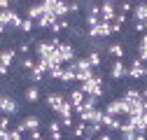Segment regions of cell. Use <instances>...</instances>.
Masks as SVG:
<instances>
[{
    "instance_id": "6da1fadb",
    "label": "cell",
    "mask_w": 147,
    "mask_h": 140,
    "mask_svg": "<svg viewBox=\"0 0 147 140\" xmlns=\"http://www.w3.org/2000/svg\"><path fill=\"white\" fill-rule=\"evenodd\" d=\"M82 94L84 96H94V98H100L103 96V77L98 73H94V77H89L86 82H82Z\"/></svg>"
},
{
    "instance_id": "7a4b0ae2",
    "label": "cell",
    "mask_w": 147,
    "mask_h": 140,
    "mask_svg": "<svg viewBox=\"0 0 147 140\" xmlns=\"http://www.w3.org/2000/svg\"><path fill=\"white\" fill-rule=\"evenodd\" d=\"M70 68L75 70V79H77V82H86L89 77H94V68L89 65L86 59H75V61H70Z\"/></svg>"
},
{
    "instance_id": "3957f363",
    "label": "cell",
    "mask_w": 147,
    "mask_h": 140,
    "mask_svg": "<svg viewBox=\"0 0 147 140\" xmlns=\"http://www.w3.org/2000/svg\"><path fill=\"white\" fill-rule=\"evenodd\" d=\"M105 112L112 114V117H119V114H128V103L124 98H112L107 105H105Z\"/></svg>"
},
{
    "instance_id": "277c9868",
    "label": "cell",
    "mask_w": 147,
    "mask_h": 140,
    "mask_svg": "<svg viewBox=\"0 0 147 140\" xmlns=\"http://www.w3.org/2000/svg\"><path fill=\"white\" fill-rule=\"evenodd\" d=\"M14 112H19V103H16L12 96L7 94H0V114H14Z\"/></svg>"
},
{
    "instance_id": "5b68a950",
    "label": "cell",
    "mask_w": 147,
    "mask_h": 140,
    "mask_svg": "<svg viewBox=\"0 0 147 140\" xmlns=\"http://www.w3.org/2000/svg\"><path fill=\"white\" fill-rule=\"evenodd\" d=\"M35 54H38V61H49L51 54H54V44L47 42V40H40L38 44H35ZM51 65V63H49Z\"/></svg>"
},
{
    "instance_id": "8992f818",
    "label": "cell",
    "mask_w": 147,
    "mask_h": 140,
    "mask_svg": "<svg viewBox=\"0 0 147 140\" xmlns=\"http://www.w3.org/2000/svg\"><path fill=\"white\" fill-rule=\"evenodd\" d=\"M89 35L91 38H107V35H112V24L110 21H98L96 26L89 28Z\"/></svg>"
},
{
    "instance_id": "52a82bcc",
    "label": "cell",
    "mask_w": 147,
    "mask_h": 140,
    "mask_svg": "<svg viewBox=\"0 0 147 140\" xmlns=\"http://www.w3.org/2000/svg\"><path fill=\"white\" fill-rule=\"evenodd\" d=\"M56 49V54L61 59V63H70V61H75V49H72L70 42H61L59 47H54Z\"/></svg>"
},
{
    "instance_id": "ba28073f",
    "label": "cell",
    "mask_w": 147,
    "mask_h": 140,
    "mask_svg": "<svg viewBox=\"0 0 147 140\" xmlns=\"http://www.w3.org/2000/svg\"><path fill=\"white\" fill-rule=\"evenodd\" d=\"M0 21H3L5 26H14V28H19L21 16H19V12H14V9L9 7V9H0Z\"/></svg>"
},
{
    "instance_id": "9c48e42d",
    "label": "cell",
    "mask_w": 147,
    "mask_h": 140,
    "mask_svg": "<svg viewBox=\"0 0 147 140\" xmlns=\"http://www.w3.org/2000/svg\"><path fill=\"white\" fill-rule=\"evenodd\" d=\"M126 77H133V79H142V77H147V65H145L140 59H136L131 65H128Z\"/></svg>"
},
{
    "instance_id": "30bf717a",
    "label": "cell",
    "mask_w": 147,
    "mask_h": 140,
    "mask_svg": "<svg viewBox=\"0 0 147 140\" xmlns=\"http://www.w3.org/2000/svg\"><path fill=\"white\" fill-rule=\"evenodd\" d=\"M16 131L19 133H30V131H40V119L38 117H26L24 121H19V124H16Z\"/></svg>"
},
{
    "instance_id": "8fae6325",
    "label": "cell",
    "mask_w": 147,
    "mask_h": 140,
    "mask_svg": "<svg viewBox=\"0 0 147 140\" xmlns=\"http://www.w3.org/2000/svg\"><path fill=\"white\" fill-rule=\"evenodd\" d=\"M115 16H117V7H115V3H112V0H105V3L100 5V21H110V24H112Z\"/></svg>"
},
{
    "instance_id": "7c38bea8",
    "label": "cell",
    "mask_w": 147,
    "mask_h": 140,
    "mask_svg": "<svg viewBox=\"0 0 147 140\" xmlns=\"http://www.w3.org/2000/svg\"><path fill=\"white\" fill-rule=\"evenodd\" d=\"M126 73H128V65L124 61H115L112 65H110V77L112 79H124Z\"/></svg>"
},
{
    "instance_id": "4fadbf2b",
    "label": "cell",
    "mask_w": 147,
    "mask_h": 140,
    "mask_svg": "<svg viewBox=\"0 0 147 140\" xmlns=\"http://www.w3.org/2000/svg\"><path fill=\"white\" fill-rule=\"evenodd\" d=\"M100 126H107V129H121V119L119 117H112V114H107L103 110V117H100Z\"/></svg>"
},
{
    "instance_id": "5bb4252c",
    "label": "cell",
    "mask_w": 147,
    "mask_h": 140,
    "mask_svg": "<svg viewBox=\"0 0 147 140\" xmlns=\"http://www.w3.org/2000/svg\"><path fill=\"white\" fill-rule=\"evenodd\" d=\"M63 100H65V98H63L61 94H49V96H47V105H49V110H54V112L61 110Z\"/></svg>"
},
{
    "instance_id": "9a60e30c",
    "label": "cell",
    "mask_w": 147,
    "mask_h": 140,
    "mask_svg": "<svg viewBox=\"0 0 147 140\" xmlns=\"http://www.w3.org/2000/svg\"><path fill=\"white\" fill-rule=\"evenodd\" d=\"M42 14H45V7H42V3H35V5H30V7L26 9V16H28V19H33V21H38Z\"/></svg>"
},
{
    "instance_id": "2e32d148",
    "label": "cell",
    "mask_w": 147,
    "mask_h": 140,
    "mask_svg": "<svg viewBox=\"0 0 147 140\" xmlns=\"http://www.w3.org/2000/svg\"><path fill=\"white\" fill-rule=\"evenodd\" d=\"M61 121H56L54 119L51 124H49V140H63V133H61Z\"/></svg>"
},
{
    "instance_id": "e0dca14e",
    "label": "cell",
    "mask_w": 147,
    "mask_h": 140,
    "mask_svg": "<svg viewBox=\"0 0 147 140\" xmlns=\"http://www.w3.org/2000/svg\"><path fill=\"white\" fill-rule=\"evenodd\" d=\"M133 19L136 21H147V3H138L133 7Z\"/></svg>"
},
{
    "instance_id": "ac0fdd59",
    "label": "cell",
    "mask_w": 147,
    "mask_h": 140,
    "mask_svg": "<svg viewBox=\"0 0 147 140\" xmlns=\"http://www.w3.org/2000/svg\"><path fill=\"white\" fill-rule=\"evenodd\" d=\"M14 56H16V51H14V49H3V51H0V65H3V68L12 65Z\"/></svg>"
},
{
    "instance_id": "d6986e66",
    "label": "cell",
    "mask_w": 147,
    "mask_h": 140,
    "mask_svg": "<svg viewBox=\"0 0 147 140\" xmlns=\"http://www.w3.org/2000/svg\"><path fill=\"white\" fill-rule=\"evenodd\" d=\"M107 54H110V56H115L117 61H121V59H124V44H119V42L107 44Z\"/></svg>"
},
{
    "instance_id": "ffe728a7",
    "label": "cell",
    "mask_w": 147,
    "mask_h": 140,
    "mask_svg": "<svg viewBox=\"0 0 147 140\" xmlns=\"http://www.w3.org/2000/svg\"><path fill=\"white\" fill-rule=\"evenodd\" d=\"M54 24H56V16L49 14V12H45L40 19H38V28H51Z\"/></svg>"
},
{
    "instance_id": "44dd1931",
    "label": "cell",
    "mask_w": 147,
    "mask_h": 140,
    "mask_svg": "<svg viewBox=\"0 0 147 140\" xmlns=\"http://www.w3.org/2000/svg\"><path fill=\"white\" fill-rule=\"evenodd\" d=\"M86 61H89L91 68L96 70V68L103 63V56H100V51H98V49H91V51H89V56H86Z\"/></svg>"
},
{
    "instance_id": "7402d4cb",
    "label": "cell",
    "mask_w": 147,
    "mask_h": 140,
    "mask_svg": "<svg viewBox=\"0 0 147 140\" xmlns=\"http://www.w3.org/2000/svg\"><path fill=\"white\" fill-rule=\"evenodd\" d=\"M59 82H63V84H70V82H75V70H72L70 65H63V70H61V77H59Z\"/></svg>"
},
{
    "instance_id": "603a6c76",
    "label": "cell",
    "mask_w": 147,
    "mask_h": 140,
    "mask_svg": "<svg viewBox=\"0 0 147 140\" xmlns=\"http://www.w3.org/2000/svg\"><path fill=\"white\" fill-rule=\"evenodd\" d=\"M84 98H86V96L82 94V89H72V91H70V98H68V100L72 103V108H80V105L84 103Z\"/></svg>"
},
{
    "instance_id": "cb8c5ba5",
    "label": "cell",
    "mask_w": 147,
    "mask_h": 140,
    "mask_svg": "<svg viewBox=\"0 0 147 140\" xmlns=\"http://www.w3.org/2000/svg\"><path fill=\"white\" fill-rule=\"evenodd\" d=\"M38 98H40V86L38 84H30L26 89V100L28 103H38Z\"/></svg>"
},
{
    "instance_id": "d4e9b609",
    "label": "cell",
    "mask_w": 147,
    "mask_h": 140,
    "mask_svg": "<svg viewBox=\"0 0 147 140\" xmlns=\"http://www.w3.org/2000/svg\"><path fill=\"white\" fill-rule=\"evenodd\" d=\"M121 140H136L138 138V131L136 129H131V126H128V124H121Z\"/></svg>"
},
{
    "instance_id": "484cf974",
    "label": "cell",
    "mask_w": 147,
    "mask_h": 140,
    "mask_svg": "<svg viewBox=\"0 0 147 140\" xmlns=\"http://www.w3.org/2000/svg\"><path fill=\"white\" fill-rule=\"evenodd\" d=\"M138 59L142 63H147V33L140 38V44H138Z\"/></svg>"
},
{
    "instance_id": "4316f807",
    "label": "cell",
    "mask_w": 147,
    "mask_h": 140,
    "mask_svg": "<svg viewBox=\"0 0 147 140\" xmlns=\"http://www.w3.org/2000/svg\"><path fill=\"white\" fill-rule=\"evenodd\" d=\"M65 14H68V3H65V0H56V7H54V16H56V19H63Z\"/></svg>"
},
{
    "instance_id": "83f0119b",
    "label": "cell",
    "mask_w": 147,
    "mask_h": 140,
    "mask_svg": "<svg viewBox=\"0 0 147 140\" xmlns=\"http://www.w3.org/2000/svg\"><path fill=\"white\" fill-rule=\"evenodd\" d=\"M124 100H126V103H138V100H142V94H140L138 89H128V91L124 94Z\"/></svg>"
},
{
    "instance_id": "f1b7e54d",
    "label": "cell",
    "mask_w": 147,
    "mask_h": 140,
    "mask_svg": "<svg viewBox=\"0 0 147 140\" xmlns=\"http://www.w3.org/2000/svg\"><path fill=\"white\" fill-rule=\"evenodd\" d=\"M70 131H72V138H84V135H86V124H84V121H80V124L72 126Z\"/></svg>"
},
{
    "instance_id": "f546056e",
    "label": "cell",
    "mask_w": 147,
    "mask_h": 140,
    "mask_svg": "<svg viewBox=\"0 0 147 140\" xmlns=\"http://www.w3.org/2000/svg\"><path fill=\"white\" fill-rule=\"evenodd\" d=\"M33 28H35V21H33V19H28V16L21 19V24H19V30H21V33H30Z\"/></svg>"
},
{
    "instance_id": "4dcf8cb0",
    "label": "cell",
    "mask_w": 147,
    "mask_h": 140,
    "mask_svg": "<svg viewBox=\"0 0 147 140\" xmlns=\"http://www.w3.org/2000/svg\"><path fill=\"white\" fill-rule=\"evenodd\" d=\"M100 133V124L96 121V124H86V135H91V138H96Z\"/></svg>"
},
{
    "instance_id": "1f68e13d",
    "label": "cell",
    "mask_w": 147,
    "mask_h": 140,
    "mask_svg": "<svg viewBox=\"0 0 147 140\" xmlns=\"http://www.w3.org/2000/svg\"><path fill=\"white\" fill-rule=\"evenodd\" d=\"M42 7H45V12L54 14V7H56V0H42Z\"/></svg>"
},
{
    "instance_id": "d6a6232c",
    "label": "cell",
    "mask_w": 147,
    "mask_h": 140,
    "mask_svg": "<svg viewBox=\"0 0 147 140\" xmlns=\"http://www.w3.org/2000/svg\"><path fill=\"white\" fill-rule=\"evenodd\" d=\"M21 68H24V70H28V73H30V70L35 68V61H33V59H24V61H21Z\"/></svg>"
},
{
    "instance_id": "836d02e7",
    "label": "cell",
    "mask_w": 147,
    "mask_h": 140,
    "mask_svg": "<svg viewBox=\"0 0 147 140\" xmlns=\"http://www.w3.org/2000/svg\"><path fill=\"white\" fill-rule=\"evenodd\" d=\"M131 9H133V7H131V3H126V0H124V3L119 5V12H121V14H128Z\"/></svg>"
},
{
    "instance_id": "e575fe53",
    "label": "cell",
    "mask_w": 147,
    "mask_h": 140,
    "mask_svg": "<svg viewBox=\"0 0 147 140\" xmlns=\"http://www.w3.org/2000/svg\"><path fill=\"white\" fill-rule=\"evenodd\" d=\"M9 140H24V133H19L16 129H12L9 131Z\"/></svg>"
},
{
    "instance_id": "d590c367",
    "label": "cell",
    "mask_w": 147,
    "mask_h": 140,
    "mask_svg": "<svg viewBox=\"0 0 147 140\" xmlns=\"http://www.w3.org/2000/svg\"><path fill=\"white\" fill-rule=\"evenodd\" d=\"M80 9V5H77V0H75V3H68V14H75Z\"/></svg>"
},
{
    "instance_id": "8d00e7d4",
    "label": "cell",
    "mask_w": 147,
    "mask_h": 140,
    "mask_svg": "<svg viewBox=\"0 0 147 140\" xmlns=\"http://www.w3.org/2000/svg\"><path fill=\"white\" fill-rule=\"evenodd\" d=\"M0 140H9V129H0Z\"/></svg>"
},
{
    "instance_id": "74e56055",
    "label": "cell",
    "mask_w": 147,
    "mask_h": 140,
    "mask_svg": "<svg viewBox=\"0 0 147 140\" xmlns=\"http://www.w3.org/2000/svg\"><path fill=\"white\" fill-rule=\"evenodd\" d=\"M28 49H30V42H21V44H19V51H21V54H26Z\"/></svg>"
},
{
    "instance_id": "f35d334b",
    "label": "cell",
    "mask_w": 147,
    "mask_h": 140,
    "mask_svg": "<svg viewBox=\"0 0 147 140\" xmlns=\"http://www.w3.org/2000/svg\"><path fill=\"white\" fill-rule=\"evenodd\" d=\"M12 5V0H0V9H9Z\"/></svg>"
},
{
    "instance_id": "ab89813d",
    "label": "cell",
    "mask_w": 147,
    "mask_h": 140,
    "mask_svg": "<svg viewBox=\"0 0 147 140\" xmlns=\"http://www.w3.org/2000/svg\"><path fill=\"white\" fill-rule=\"evenodd\" d=\"M96 140H112V138H110L107 133H100V135H96Z\"/></svg>"
},
{
    "instance_id": "60d3db41",
    "label": "cell",
    "mask_w": 147,
    "mask_h": 140,
    "mask_svg": "<svg viewBox=\"0 0 147 140\" xmlns=\"http://www.w3.org/2000/svg\"><path fill=\"white\" fill-rule=\"evenodd\" d=\"M5 28H7V26H5L3 21H0V35H3V33H5Z\"/></svg>"
},
{
    "instance_id": "b9f144b4",
    "label": "cell",
    "mask_w": 147,
    "mask_h": 140,
    "mask_svg": "<svg viewBox=\"0 0 147 140\" xmlns=\"http://www.w3.org/2000/svg\"><path fill=\"white\" fill-rule=\"evenodd\" d=\"M140 94H142V100H147V89H142Z\"/></svg>"
},
{
    "instance_id": "7bdbcfd3",
    "label": "cell",
    "mask_w": 147,
    "mask_h": 140,
    "mask_svg": "<svg viewBox=\"0 0 147 140\" xmlns=\"http://www.w3.org/2000/svg\"><path fill=\"white\" fill-rule=\"evenodd\" d=\"M112 3H124V0H112Z\"/></svg>"
},
{
    "instance_id": "ee69618b",
    "label": "cell",
    "mask_w": 147,
    "mask_h": 140,
    "mask_svg": "<svg viewBox=\"0 0 147 140\" xmlns=\"http://www.w3.org/2000/svg\"><path fill=\"white\" fill-rule=\"evenodd\" d=\"M65 3H75V0H65Z\"/></svg>"
},
{
    "instance_id": "f6af8a7d",
    "label": "cell",
    "mask_w": 147,
    "mask_h": 140,
    "mask_svg": "<svg viewBox=\"0 0 147 140\" xmlns=\"http://www.w3.org/2000/svg\"><path fill=\"white\" fill-rule=\"evenodd\" d=\"M138 3H145V0H138Z\"/></svg>"
},
{
    "instance_id": "bcb514c9",
    "label": "cell",
    "mask_w": 147,
    "mask_h": 140,
    "mask_svg": "<svg viewBox=\"0 0 147 140\" xmlns=\"http://www.w3.org/2000/svg\"><path fill=\"white\" fill-rule=\"evenodd\" d=\"M40 140H47V138H40Z\"/></svg>"
},
{
    "instance_id": "7dc6e473",
    "label": "cell",
    "mask_w": 147,
    "mask_h": 140,
    "mask_svg": "<svg viewBox=\"0 0 147 140\" xmlns=\"http://www.w3.org/2000/svg\"><path fill=\"white\" fill-rule=\"evenodd\" d=\"M16 3H21V0H16Z\"/></svg>"
},
{
    "instance_id": "c3c4849f",
    "label": "cell",
    "mask_w": 147,
    "mask_h": 140,
    "mask_svg": "<svg viewBox=\"0 0 147 140\" xmlns=\"http://www.w3.org/2000/svg\"><path fill=\"white\" fill-rule=\"evenodd\" d=\"M145 140H147V138H145Z\"/></svg>"
}]
</instances>
